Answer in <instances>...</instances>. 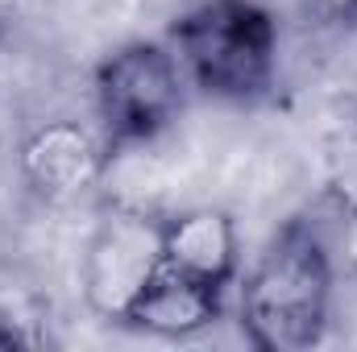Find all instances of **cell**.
Here are the masks:
<instances>
[{
    "instance_id": "obj_7",
    "label": "cell",
    "mask_w": 357,
    "mask_h": 352,
    "mask_svg": "<svg viewBox=\"0 0 357 352\" xmlns=\"http://www.w3.org/2000/svg\"><path fill=\"white\" fill-rule=\"evenodd\" d=\"M220 315H225V294L220 290L195 286V282L162 269L146 286V294L133 303V311L125 315L121 328L146 332V336H158V340H187V336H199V332L216 328Z\"/></svg>"
},
{
    "instance_id": "obj_4",
    "label": "cell",
    "mask_w": 357,
    "mask_h": 352,
    "mask_svg": "<svg viewBox=\"0 0 357 352\" xmlns=\"http://www.w3.org/2000/svg\"><path fill=\"white\" fill-rule=\"evenodd\" d=\"M162 273V216L112 207L79 253V290L96 319L125 323L146 286Z\"/></svg>"
},
{
    "instance_id": "obj_3",
    "label": "cell",
    "mask_w": 357,
    "mask_h": 352,
    "mask_svg": "<svg viewBox=\"0 0 357 352\" xmlns=\"http://www.w3.org/2000/svg\"><path fill=\"white\" fill-rule=\"evenodd\" d=\"M187 91V75L167 38H133L112 46L91 71V108L108 162L158 141L178 120Z\"/></svg>"
},
{
    "instance_id": "obj_5",
    "label": "cell",
    "mask_w": 357,
    "mask_h": 352,
    "mask_svg": "<svg viewBox=\"0 0 357 352\" xmlns=\"http://www.w3.org/2000/svg\"><path fill=\"white\" fill-rule=\"evenodd\" d=\"M108 150L100 129H88L75 116H50L21 137L17 175L25 191L42 203H71L91 191L108 170Z\"/></svg>"
},
{
    "instance_id": "obj_6",
    "label": "cell",
    "mask_w": 357,
    "mask_h": 352,
    "mask_svg": "<svg viewBox=\"0 0 357 352\" xmlns=\"http://www.w3.org/2000/svg\"><path fill=\"white\" fill-rule=\"evenodd\" d=\"M162 269L229 294L241 278V228L225 207H183L162 216Z\"/></svg>"
},
{
    "instance_id": "obj_8",
    "label": "cell",
    "mask_w": 357,
    "mask_h": 352,
    "mask_svg": "<svg viewBox=\"0 0 357 352\" xmlns=\"http://www.w3.org/2000/svg\"><path fill=\"white\" fill-rule=\"evenodd\" d=\"M303 13H307L316 25L337 29V33L357 29V0H303Z\"/></svg>"
},
{
    "instance_id": "obj_1",
    "label": "cell",
    "mask_w": 357,
    "mask_h": 352,
    "mask_svg": "<svg viewBox=\"0 0 357 352\" xmlns=\"http://www.w3.org/2000/svg\"><path fill=\"white\" fill-rule=\"evenodd\" d=\"M237 282V323L250 349L307 352L324 344L337 298V265L316 220L295 216L274 228Z\"/></svg>"
},
{
    "instance_id": "obj_2",
    "label": "cell",
    "mask_w": 357,
    "mask_h": 352,
    "mask_svg": "<svg viewBox=\"0 0 357 352\" xmlns=\"http://www.w3.org/2000/svg\"><path fill=\"white\" fill-rule=\"evenodd\" d=\"M187 88L229 108H254L278 83L282 29L262 0H195L167 29Z\"/></svg>"
}]
</instances>
